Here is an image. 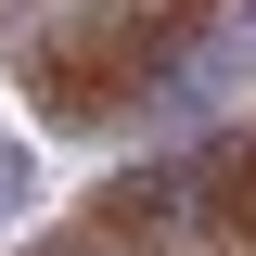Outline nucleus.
<instances>
[{"label":"nucleus","mask_w":256,"mask_h":256,"mask_svg":"<svg viewBox=\"0 0 256 256\" xmlns=\"http://www.w3.org/2000/svg\"><path fill=\"white\" fill-rule=\"evenodd\" d=\"M26 192H38V166H26V141H0V218H26Z\"/></svg>","instance_id":"nucleus-1"}]
</instances>
